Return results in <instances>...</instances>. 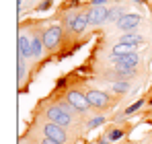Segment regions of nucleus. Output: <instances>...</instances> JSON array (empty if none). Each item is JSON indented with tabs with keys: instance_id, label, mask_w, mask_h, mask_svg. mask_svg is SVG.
I'll list each match as a JSON object with an SVG mask.
<instances>
[{
	"instance_id": "nucleus-1",
	"label": "nucleus",
	"mask_w": 152,
	"mask_h": 144,
	"mask_svg": "<svg viewBox=\"0 0 152 144\" xmlns=\"http://www.w3.org/2000/svg\"><path fill=\"white\" fill-rule=\"evenodd\" d=\"M45 118L51 121V123H58V126H68L70 121H72V115L62 107V105H51L48 107V111H45Z\"/></svg>"
},
{
	"instance_id": "nucleus-2",
	"label": "nucleus",
	"mask_w": 152,
	"mask_h": 144,
	"mask_svg": "<svg viewBox=\"0 0 152 144\" xmlns=\"http://www.w3.org/2000/svg\"><path fill=\"white\" fill-rule=\"evenodd\" d=\"M43 134H45V138H50V140H56V142H66V130L62 128V126H58V123H51L48 121L45 126H43Z\"/></svg>"
},
{
	"instance_id": "nucleus-3",
	"label": "nucleus",
	"mask_w": 152,
	"mask_h": 144,
	"mask_svg": "<svg viewBox=\"0 0 152 144\" xmlns=\"http://www.w3.org/2000/svg\"><path fill=\"white\" fill-rule=\"evenodd\" d=\"M68 103L74 107L76 111H86V109L91 107V103H88V97L82 95L80 91H70V93H68Z\"/></svg>"
},
{
	"instance_id": "nucleus-4",
	"label": "nucleus",
	"mask_w": 152,
	"mask_h": 144,
	"mask_svg": "<svg viewBox=\"0 0 152 144\" xmlns=\"http://www.w3.org/2000/svg\"><path fill=\"white\" fill-rule=\"evenodd\" d=\"M86 97H88L91 107H97V109L107 107V103H109V97H107V93H103V91H91Z\"/></svg>"
},
{
	"instance_id": "nucleus-5",
	"label": "nucleus",
	"mask_w": 152,
	"mask_h": 144,
	"mask_svg": "<svg viewBox=\"0 0 152 144\" xmlns=\"http://www.w3.org/2000/svg\"><path fill=\"white\" fill-rule=\"evenodd\" d=\"M60 37H62V29L60 27H51L45 31V35H43V46L45 48H56L58 46V41H60Z\"/></svg>"
},
{
	"instance_id": "nucleus-6",
	"label": "nucleus",
	"mask_w": 152,
	"mask_h": 144,
	"mask_svg": "<svg viewBox=\"0 0 152 144\" xmlns=\"http://www.w3.org/2000/svg\"><path fill=\"white\" fill-rule=\"evenodd\" d=\"M107 15H109L107 8H103V6H95V8L88 12V23H91V25H101V23L107 21Z\"/></svg>"
},
{
	"instance_id": "nucleus-7",
	"label": "nucleus",
	"mask_w": 152,
	"mask_h": 144,
	"mask_svg": "<svg viewBox=\"0 0 152 144\" xmlns=\"http://www.w3.org/2000/svg\"><path fill=\"white\" fill-rule=\"evenodd\" d=\"M138 54L136 51H129L126 56H119L117 60H113V62H117V66L119 68H136V64H138Z\"/></svg>"
},
{
	"instance_id": "nucleus-8",
	"label": "nucleus",
	"mask_w": 152,
	"mask_h": 144,
	"mask_svg": "<svg viewBox=\"0 0 152 144\" xmlns=\"http://www.w3.org/2000/svg\"><path fill=\"white\" fill-rule=\"evenodd\" d=\"M140 15H124L121 17V21H119V29H124V31H129V29H134V27H138L140 25Z\"/></svg>"
},
{
	"instance_id": "nucleus-9",
	"label": "nucleus",
	"mask_w": 152,
	"mask_h": 144,
	"mask_svg": "<svg viewBox=\"0 0 152 144\" xmlns=\"http://www.w3.org/2000/svg\"><path fill=\"white\" fill-rule=\"evenodd\" d=\"M68 25H70V29H72V31L80 33V31H84V29H86V25H88V15H78V17H74V19H70Z\"/></svg>"
},
{
	"instance_id": "nucleus-10",
	"label": "nucleus",
	"mask_w": 152,
	"mask_h": 144,
	"mask_svg": "<svg viewBox=\"0 0 152 144\" xmlns=\"http://www.w3.org/2000/svg\"><path fill=\"white\" fill-rule=\"evenodd\" d=\"M19 56H21V58H29V56H33V51H31V43H29V39H27L25 35H19Z\"/></svg>"
},
{
	"instance_id": "nucleus-11",
	"label": "nucleus",
	"mask_w": 152,
	"mask_h": 144,
	"mask_svg": "<svg viewBox=\"0 0 152 144\" xmlns=\"http://www.w3.org/2000/svg\"><path fill=\"white\" fill-rule=\"evenodd\" d=\"M119 43H124V46H129V48H134V46H140V43H142V35H138V33H127V35H121Z\"/></svg>"
},
{
	"instance_id": "nucleus-12",
	"label": "nucleus",
	"mask_w": 152,
	"mask_h": 144,
	"mask_svg": "<svg viewBox=\"0 0 152 144\" xmlns=\"http://www.w3.org/2000/svg\"><path fill=\"white\" fill-rule=\"evenodd\" d=\"M129 51H134V49L129 48V46H124V43H117L115 48H113V54H111V60H117L119 56H126Z\"/></svg>"
},
{
	"instance_id": "nucleus-13",
	"label": "nucleus",
	"mask_w": 152,
	"mask_h": 144,
	"mask_svg": "<svg viewBox=\"0 0 152 144\" xmlns=\"http://www.w3.org/2000/svg\"><path fill=\"white\" fill-rule=\"evenodd\" d=\"M121 17H124V8L121 6H115V8H111L109 10V15H107V21H121Z\"/></svg>"
},
{
	"instance_id": "nucleus-14",
	"label": "nucleus",
	"mask_w": 152,
	"mask_h": 144,
	"mask_svg": "<svg viewBox=\"0 0 152 144\" xmlns=\"http://www.w3.org/2000/svg\"><path fill=\"white\" fill-rule=\"evenodd\" d=\"M113 91H115V93H127V91H129V82H126V80H117V82L113 84Z\"/></svg>"
},
{
	"instance_id": "nucleus-15",
	"label": "nucleus",
	"mask_w": 152,
	"mask_h": 144,
	"mask_svg": "<svg viewBox=\"0 0 152 144\" xmlns=\"http://www.w3.org/2000/svg\"><path fill=\"white\" fill-rule=\"evenodd\" d=\"M31 51H33V56H41V39H33L31 41Z\"/></svg>"
},
{
	"instance_id": "nucleus-16",
	"label": "nucleus",
	"mask_w": 152,
	"mask_h": 144,
	"mask_svg": "<svg viewBox=\"0 0 152 144\" xmlns=\"http://www.w3.org/2000/svg\"><path fill=\"white\" fill-rule=\"evenodd\" d=\"M103 121H105V118H103V115H95L93 120H88V128H91V130H93V128H99Z\"/></svg>"
},
{
	"instance_id": "nucleus-17",
	"label": "nucleus",
	"mask_w": 152,
	"mask_h": 144,
	"mask_svg": "<svg viewBox=\"0 0 152 144\" xmlns=\"http://www.w3.org/2000/svg\"><path fill=\"white\" fill-rule=\"evenodd\" d=\"M142 105H144V101H142V99H140V101H136L134 105H129V107L126 109V115H129V113H134V111H138V109H140Z\"/></svg>"
},
{
	"instance_id": "nucleus-18",
	"label": "nucleus",
	"mask_w": 152,
	"mask_h": 144,
	"mask_svg": "<svg viewBox=\"0 0 152 144\" xmlns=\"http://www.w3.org/2000/svg\"><path fill=\"white\" fill-rule=\"evenodd\" d=\"M115 74L117 76H129V74H134V68H115Z\"/></svg>"
},
{
	"instance_id": "nucleus-19",
	"label": "nucleus",
	"mask_w": 152,
	"mask_h": 144,
	"mask_svg": "<svg viewBox=\"0 0 152 144\" xmlns=\"http://www.w3.org/2000/svg\"><path fill=\"white\" fill-rule=\"evenodd\" d=\"M121 136H124V132H121V130H111V132H109V140H111V142L119 140Z\"/></svg>"
},
{
	"instance_id": "nucleus-20",
	"label": "nucleus",
	"mask_w": 152,
	"mask_h": 144,
	"mask_svg": "<svg viewBox=\"0 0 152 144\" xmlns=\"http://www.w3.org/2000/svg\"><path fill=\"white\" fill-rule=\"evenodd\" d=\"M23 74H25V62H23V58L19 56V80L23 78Z\"/></svg>"
},
{
	"instance_id": "nucleus-21",
	"label": "nucleus",
	"mask_w": 152,
	"mask_h": 144,
	"mask_svg": "<svg viewBox=\"0 0 152 144\" xmlns=\"http://www.w3.org/2000/svg\"><path fill=\"white\" fill-rule=\"evenodd\" d=\"M41 144H62V142H56V140H50V138H43Z\"/></svg>"
},
{
	"instance_id": "nucleus-22",
	"label": "nucleus",
	"mask_w": 152,
	"mask_h": 144,
	"mask_svg": "<svg viewBox=\"0 0 152 144\" xmlns=\"http://www.w3.org/2000/svg\"><path fill=\"white\" fill-rule=\"evenodd\" d=\"M105 2H109V0H93V4H95V6H103Z\"/></svg>"
},
{
	"instance_id": "nucleus-23",
	"label": "nucleus",
	"mask_w": 152,
	"mask_h": 144,
	"mask_svg": "<svg viewBox=\"0 0 152 144\" xmlns=\"http://www.w3.org/2000/svg\"><path fill=\"white\" fill-rule=\"evenodd\" d=\"M48 8H50V0H48V2H43V4L39 6V10H48Z\"/></svg>"
},
{
	"instance_id": "nucleus-24",
	"label": "nucleus",
	"mask_w": 152,
	"mask_h": 144,
	"mask_svg": "<svg viewBox=\"0 0 152 144\" xmlns=\"http://www.w3.org/2000/svg\"><path fill=\"white\" fill-rule=\"evenodd\" d=\"M109 142H111V140H109V136H105V138L99 140V144H109Z\"/></svg>"
},
{
	"instance_id": "nucleus-25",
	"label": "nucleus",
	"mask_w": 152,
	"mask_h": 144,
	"mask_svg": "<svg viewBox=\"0 0 152 144\" xmlns=\"http://www.w3.org/2000/svg\"><path fill=\"white\" fill-rule=\"evenodd\" d=\"M17 4H19V8H21V4H23V0H17Z\"/></svg>"
},
{
	"instance_id": "nucleus-26",
	"label": "nucleus",
	"mask_w": 152,
	"mask_h": 144,
	"mask_svg": "<svg viewBox=\"0 0 152 144\" xmlns=\"http://www.w3.org/2000/svg\"><path fill=\"white\" fill-rule=\"evenodd\" d=\"M134 2H144V0H134Z\"/></svg>"
},
{
	"instance_id": "nucleus-27",
	"label": "nucleus",
	"mask_w": 152,
	"mask_h": 144,
	"mask_svg": "<svg viewBox=\"0 0 152 144\" xmlns=\"http://www.w3.org/2000/svg\"><path fill=\"white\" fill-rule=\"evenodd\" d=\"M150 105H152V99H150Z\"/></svg>"
}]
</instances>
